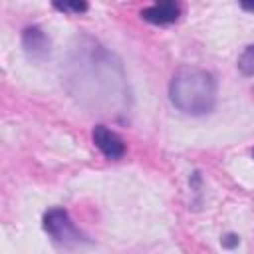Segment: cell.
<instances>
[{
    "instance_id": "obj_4",
    "label": "cell",
    "mask_w": 254,
    "mask_h": 254,
    "mask_svg": "<svg viewBox=\"0 0 254 254\" xmlns=\"http://www.w3.org/2000/svg\"><path fill=\"white\" fill-rule=\"evenodd\" d=\"M22 48L28 60L42 64L50 56V38L40 26H28L22 30Z\"/></svg>"
},
{
    "instance_id": "obj_9",
    "label": "cell",
    "mask_w": 254,
    "mask_h": 254,
    "mask_svg": "<svg viewBox=\"0 0 254 254\" xmlns=\"http://www.w3.org/2000/svg\"><path fill=\"white\" fill-rule=\"evenodd\" d=\"M220 244H222L226 250H234V248L240 244V236H238V234H234V232H228V234H224V236H222Z\"/></svg>"
},
{
    "instance_id": "obj_2",
    "label": "cell",
    "mask_w": 254,
    "mask_h": 254,
    "mask_svg": "<svg viewBox=\"0 0 254 254\" xmlns=\"http://www.w3.org/2000/svg\"><path fill=\"white\" fill-rule=\"evenodd\" d=\"M169 99L187 115H206L216 107V79L202 67H179L169 81Z\"/></svg>"
},
{
    "instance_id": "obj_7",
    "label": "cell",
    "mask_w": 254,
    "mask_h": 254,
    "mask_svg": "<svg viewBox=\"0 0 254 254\" xmlns=\"http://www.w3.org/2000/svg\"><path fill=\"white\" fill-rule=\"evenodd\" d=\"M238 69L242 75H248V77H254V44L244 48V52L238 56V62H236Z\"/></svg>"
},
{
    "instance_id": "obj_5",
    "label": "cell",
    "mask_w": 254,
    "mask_h": 254,
    "mask_svg": "<svg viewBox=\"0 0 254 254\" xmlns=\"http://www.w3.org/2000/svg\"><path fill=\"white\" fill-rule=\"evenodd\" d=\"M91 139H93L95 147L107 159H113L115 161V159H121L125 155V143H123V139L115 131H111L109 127H105V125H95L93 131H91Z\"/></svg>"
},
{
    "instance_id": "obj_6",
    "label": "cell",
    "mask_w": 254,
    "mask_h": 254,
    "mask_svg": "<svg viewBox=\"0 0 254 254\" xmlns=\"http://www.w3.org/2000/svg\"><path fill=\"white\" fill-rule=\"evenodd\" d=\"M181 16V6L173 0H165V2H155L147 8L141 10V18L149 24H155V26H167V24H173L177 22Z\"/></svg>"
},
{
    "instance_id": "obj_11",
    "label": "cell",
    "mask_w": 254,
    "mask_h": 254,
    "mask_svg": "<svg viewBox=\"0 0 254 254\" xmlns=\"http://www.w3.org/2000/svg\"><path fill=\"white\" fill-rule=\"evenodd\" d=\"M252 157H254V151H252Z\"/></svg>"
},
{
    "instance_id": "obj_1",
    "label": "cell",
    "mask_w": 254,
    "mask_h": 254,
    "mask_svg": "<svg viewBox=\"0 0 254 254\" xmlns=\"http://www.w3.org/2000/svg\"><path fill=\"white\" fill-rule=\"evenodd\" d=\"M67 89L87 107L125 109L129 99L121 62L91 38H81L65 64Z\"/></svg>"
},
{
    "instance_id": "obj_8",
    "label": "cell",
    "mask_w": 254,
    "mask_h": 254,
    "mask_svg": "<svg viewBox=\"0 0 254 254\" xmlns=\"http://www.w3.org/2000/svg\"><path fill=\"white\" fill-rule=\"evenodd\" d=\"M54 8H58V10H62V12L81 14V12H85L89 6H87V2H54Z\"/></svg>"
},
{
    "instance_id": "obj_3",
    "label": "cell",
    "mask_w": 254,
    "mask_h": 254,
    "mask_svg": "<svg viewBox=\"0 0 254 254\" xmlns=\"http://www.w3.org/2000/svg\"><path fill=\"white\" fill-rule=\"evenodd\" d=\"M42 228L56 244H60L64 248H73V246L89 242L87 236L73 224V220L69 218V212L62 206H54L44 212Z\"/></svg>"
},
{
    "instance_id": "obj_10",
    "label": "cell",
    "mask_w": 254,
    "mask_h": 254,
    "mask_svg": "<svg viewBox=\"0 0 254 254\" xmlns=\"http://www.w3.org/2000/svg\"><path fill=\"white\" fill-rule=\"evenodd\" d=\"M244 10H248V12H254V2H242L240 4Z\"/></svg>"
}]
</instances>
